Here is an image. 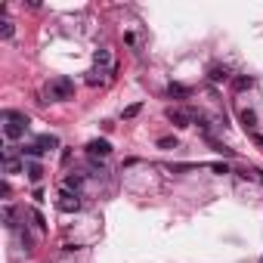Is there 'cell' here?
<instances>
[{"label": "cell", "mask_w": 263, "mask_h": 263, "mask_svg": "<svg viewBox=\"0 0 263 263\" xmlns=\"http://www.w3.org/2000/svg\"><path fill=\"white\" fill-rule=\"evenodd\" d=\"M47 99L50 102H65V99H75V81L72 78H65V75H56V78H50L47 84Z\"/></svg>", "instance_id": "6da1fadb"}, {"label": "cell", "mask_w": 263, "mask_h": 263, "mask_svg": "<svg viewBox=\"0 0 263 263\" xmlns=\"http://www.w3.org/2000/svg\"><path fill=\"white\" fill-rule=\"evenodd\" d=\"M0 121H4L7 139H19V136H25V130H28V115H22V112H4V115H0Z\"/></svg>", "instance_id": "7a4b0ae2"}, {"label": "cell", "mask_w": 263, "mask_h": 263, "mask_svg": "<svg viewBox=\"0 0 263 263\" xmlns=\"http://www.w3.org/2000/svg\"><path fill=\"white\" fill-rule=\"evenodd\" d=\"M56 207L62 210V214H78V210H81V195H78V192L62 189L59 198H56Z\"/></svg>", "instance_id": "3957f363"}, {"label": "cell", "mask_w": 263, "mask_h": 263, "mask_svg": "<svg viewBox=\"0 0 263 263\" xmlns=\"http://www.w3.org/2000/svg\"><path fill=\"white\" fill-rule=\"evenodd\" d=\"M167 121H170L173 127H189L192 121H195V112H189V109H173V105H170V109H167Z\"/></svg>", "instance_id": "277c9868"}, {"label": "cell", "mask_w": 263, "mask_h": 263, "mask_svg": "<svg viewBox=\"0 0 263 263\" xmlns=\"http://www.w3.org/2000/svg\"><path fill=\"white\" fill-rule=\"evenodd\" d=\"M87 155L109 158V155H112V143H109V139H90V143H87Z\"/></svg>", "instance_id": "5b68a950"}, {"label": "cell", "mask_w": 263, "mask_h": 263, "mask_svg": "<svg viewBox=\"0 0 263 263\" xmlns=\"http://www.w3.org/2000/svg\"><path fill=\"white\" fill-rule=\"evenodd\" d=\"M207 81L226 84V81H232V75H229V68H223V65H210V68H207Z\"/></svg>", "instance_id": "8992f818"}, {"label": "cell", "mask_w": 263, "mask_h": 263, "mask_svg": "<svg viewBox=\"0 0 263 263\" xmlns=\"http://www.w3.org/2000/svg\"><path fill=\"white\" fill-rule=\"evenodd\" d=\"M93 62H96V68H105V72H112V68H115V62H112V50H96L93 53Z\"/></svg>", "instance_id": "52a82bcc"}, {"label": "cell", "mask_w": 263, "mask_h": 263, "mask_svg": "<svg viewBox=\"0 0 263 263\" xmlns=\"http://www.w3.org/2000/svg\"><path fill=\"white\" fill-rule=\"evenodd\" d=\"M105 81H109V72H105V68H90V72H87V84H90V87H96V84H105Z\"/></svg>", "instance_id": "ba28073f"}, {"label": "cell", "mask_w": 263, "mask_h": 263, "mask_svg": "<svg viewBox=\"0 0 263 263\" xmlns=\"http://www.w3.org/2000/svg\"><path fill=\"white\" fill-rule=\"evenodd\" d=\"M34 146H38L41 152H47V149H56V146H59V139H56V136H50V133H44V136L34 139Z\"/></svg>", "instance_id": "9c48e42d"}, {"label": "cell", "mask_w": 263, "mask_h": 263, "mask_svg": "<svg viewBox=\"0 0 263 263\" xmlns=\"http://www.w3.org/2000/svg\"><path fill=\"white\" fill-rule=\"evenodd\" d=\"M25 173H28V180H31V183H41V177H44V167H41L38 161H28V164H25Z\"/></svg>", "instance_id": "30bf717a"}, {"label": "cell", "mask_w": 263, "mask_h": 263, "mask_svg": "<svg viewBox=\"0 0 263 263\" xmlns=\"http://www.w3.org/2000/svg\"><path fill=\"white\" fill-rule=\"evenodd\" d=\"M84 186V177H81V173H68V177H65V186L62 189H68V192H78Z\"/></svg>", "instance_id": "8fae6325"}, {"label": "cell", "mask_w": 263, "mask_h": 263, "mask_svg": "<svg viewBox=\"0 0 263 263\" xmlns=\"http://www.w3.org/2000/svg\"><path fill=\"white\" fill-rule=\"evenodd\" d=\"M189 87H183V84H170L167 87V96H177V99H189Z\"/></svg>", "instance_id": "7c38bea8"}, {"label": "cell", "mask_w": 263, "mask_h": 263, "mask_svg": "<svg viewBox=\"0 0 263 263\" xmlns=\"http://www.w3.org/2000/svg\"><path fill=\"white\" fill-rule=\"evenodd\" d=\"M16 34V25H13V19H0V38L4 41H10Z\"/></svg>", "instance_id": "4fadbf2b"}, {"label": "cell", "mask_w": 263, "mask_h": 263, "mask_svg": "<svg viewBox=\"0 0 263 263\" xmlns=\"http://www.w3.org/2000/svg\"><path fill=\"white\" fill-rule=\"evenodd\" d=\"M22 167H25V164H19L13 155H7V158H4V170H7V173H19Z\"/></svg>", "instance_id": "5bb4252c"}, {"label": "cell", "mask_w": 263, "mask_h": 263, "mask_svg": "<svg viewBox=\"0 0 263 263\" xmlns=\"http://www.w3.org/2000/svg\"><path fill=\"white\" fill-rule=\"evenodd\" d=\"M241 124H244V130L254 127V124H257V115H254L251 109H244V112H241Z\"/></svg>", "instance_id": "9a60e30c"}, {"label": "cell", "mask_w": 263, "mask_h": 263, "mask_svg": "<svg viewBox=\"0 0 263 263\" xmlns=\"http://www.w3.org/2000/svg\"><path fill=\"white\" fill-rule=\"evenodd\" d=\"M251 84H254L251 78H235V81H232V87H235V90H248Z\"/></svg>", "instance_id": "2e32d148"}, {"label": "cell", "mask_w": 263, "mask_h": 263, "mask_svg": "<svg viewBox=\"0 0 263 263\" xmlns=\"http://www.w3.org/2000/svg\"><path fill=\"white\" fill-rule=\"evenodd\" d=\"M139 109H143V105H139V102L127 105V109H124V118H127V121H130V118H136V115H139Z\"/></svg>", "instance_id": "e0dca14e"}, {"label": "cell", "mask_w": 263, "mask_h": 263, "mask_svg": "<svg viewBox=\"0 0 263 263\" xmlns=\"http://www.w3.org/2000/svg\"><path fill=\"white\" fill-rule=\"evenodd\" d=\"M158 146H161V149H177V139H173V136H161V139H158Z\"/></svg>", "instance_id": "ac0fdd59"}, {"label": "cell", "mask_w": 263, "mask_h": 263, "mask_svg": "<svg viewBox=\"0 0 263 263\" xmlns=\"http://www.w3.org/2000/svg\"><path fill=\"white\" fill-rule=\"evenodd\" d=\"M4 220H7V226H10V229H13V220H16V214H13V207H4Z\"/></svg>", "instance_id": "d6986e66"}, {"label": "cell", "mask_w": 263, "mask_h": 263, "mask_svg": "<svg viewBox=\"0 0 263 263\" xmlns=\"http://www.w3.org/2000/svg\"><path fill=\"white\" fill-rule=\"evenodd\" d=\"M31 220H34V223H38V226H41V229H44V226H47V223H44V217H41V210H31Z\"/></svg>", "instance_id": "ffe728a7"}, {"label": "cell", "mask_w": 263, "mask_h": 263, "mask_svg": "<svg viewBox=\"0 0 263 263\" xmlns=\"http://www.w3.org/2000/svg\"><path fill=\"white\" fill-rule=\"evenodd\" d=\"M210 170H217V173H229V167H226V164H210Z\"/></svg>", "instance_id": "44dd1931"}, {"label": "cell", "mask_w": 263, "mask_h": 263, "mask_svg": "<svg viewBox=\"0 0 263 263\" xmlns=\"http://www.w3.org/2000/svg\"><path fill=\"white\" fill-rule=\"evenodd\" d=\"M260 263H263V260H260Z\"/></svg>", "instance_id": "7402d4cb"}]
</instances>
